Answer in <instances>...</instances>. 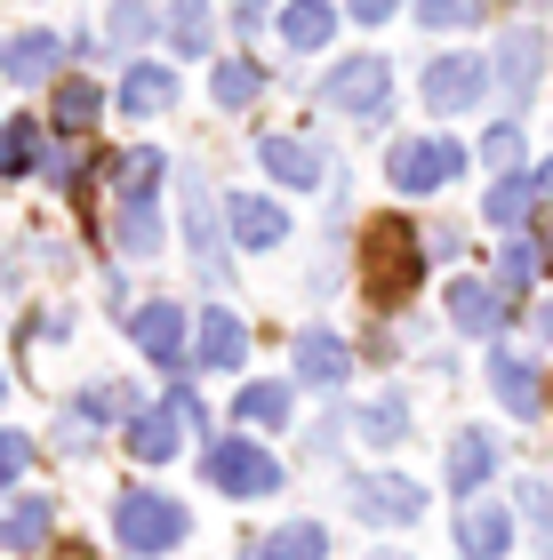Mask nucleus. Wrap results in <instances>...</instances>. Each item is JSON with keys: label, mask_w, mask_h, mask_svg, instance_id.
<instances>
[{"label": "nucleus", "mask_w": 553, "mask_h": 560, "mask_svg": "<svg viewBox=\"0 0 553 560\" xmlns=\"http://www.w3.org/2000/svg\"><path fill=\"white\" fill-rule=\"evenodd\" d=\"M200 472H209L224 497H281V480H289L257 441H249V432H233V441H209V448H200Z\"/></svg>", "instance_id": "obj_3"}, {"label": "nucleus", "mask_w": 553, "mask_h": 560, "mask_svg": "<svg viewBox=\"0 0 553 560\" xmlns=\"http://www.w3.org/2000/svg\"><path fill=\"white\" fill-rule=\"evenodd\" d=\"M297 376H306L313 393H337L345 376H354V352H345V337H330V328H306V337H297Z\"/></svg>", "instance_id": "obj_17"}, {"label": "nucleus", "mask_w": 553, "mask_h": 560, "mask_svg": "<svg viewBox=\"0 0 553 560\" xmlns=\"http://www.w3.org/2000/svg\"><path fill=\"white\" fill-rule=\"evenodd\" d=\"M0 400H9V376H0Z\"/></svg>", "instance_id": "obj_47"}, {"label": "nucleus", "mask_w": 553, "mask_h": 560, "mask_svg": "<svg viewBox=\"0 0 553 560\" xmlns=\"http://www.w3.org/2000/svg\"><path fill=\"white\" fill-rule=\"evenodd\" d=\"M233 417H241V432L257 424V432H273V424H289V385H241V400H233Z\"/></svg>", "instance_id": "obj_32"}, {"label": "nucleus", "mask_w": 553, "mask_h": 560, "mask_svg": "<svg viewBox=\"0 0 553 560\" xmlns=\"http://www.w3.org/2000/svg\"><path fill=\"white\" fill-rule=\"evenodd\" d=\"M169 96H177V72L169 65H129L120 72V113H169Z\"/></svg>", "instance_id": "obj_27"}, {"label": "nucleus", "mask_w": 553, "mask_h": 560, "mask_svg": "<svg viewBox=\"0 0 553 560\" xmlns=\"http://www.w3.org/2000/svg\"><path fill=\"white\" fill-rule=\"evenodd\" d=\"M33 465V441H24L16 424H0V489H16V472Z\"/></svg>", "instance_id": "obj_40"}, {"label": "nucleus", "mask_w": 553, "mask_h": 560, "mask_svg": "<svg viewBox=\"0 0 553 560\" xmlns=\"http://www.w3.org/2000/svg\"><path fill=\"white\" fill-rule=\"evenodd\" d=\"M161 185H169V152L161 144H129L113 161V200H153Z\"/></svg>", "instance_id": "obj_21"}, {"label": "nucleus", "mask_w": 553, "mask_h": 560, "mask_svg": "<svg viewBox=\"0 0 553 560\" xmlns=\"http://www.w3.org/2000/svg\"><path fill=\"white\" fill-rule=\"evenodd\" d=\"M96 113H105V89L96 81H65L48 120H57V137H81V129H96Z\"/></svg>", "instance_id": "obj_30"}, {"label": "nucleus", "mask_w": 553, "mask_h": 560, "mask_svg": "<svg viewBox=\"0 0 553 560\" xmlns=\"http://www.w3.org/2000/svg\"><path fill=\"white\" fill-rule=\"evenodd\" d=\"M489 0H417V24L425 33H465V24H482Z\"/></svg>", "instance_id": "obj_37"}, {"label": "nucleus", "mask_w": 553, "mask_h": 560, "mask_svg": "<svg viewBox=\"0 0 553 560\" xmlns=\"http://www.w3.org/2000/svg\"><path fill=\"white\" fill-rule=\"evenodd\" d=\"M257 161H265L273 185H289V192H313L321 176H330L321 144H306V137H265V144H257Z\"/></svg>", "instance_id": "obj_14"}, {"label": "nucleus", "mask_w": 553, "mask_h": 560, "mask_svg": "<svg viewBox=\"0 0 553 560\" xmlns=\"http://www.w3.org/2000/svg\"><path fill=\"white\" fill-rule=\"evenodd\" d=\"M120 441H129V456L137 465H169V456H177V441H185V424H177V409H137L129 424H120Z\"/></svg>", "instance_id": "obj_18"}, {"label": "nucleus", "mask_w": 553, "mask_h": 560, "mask_svg": "<svg viewBox=\"0 0 553 560\" xmlns=\"http://www.w3.org/2000/svg\"><path fill=\"white\" fill-rule=\"evenodd\" d=\"M530 209H538V176H521V168H506V176L489 185V200H482V217L497 224V233H521Z\"/></svg>", "instance_id": "obj_24"}, {"label": "nucleus", "mask_w": 553, "mask_h": 560, "mask_svg": "<svg viewBox=\"0 0 553 560\" xmlns=\"http://www.w3.org/2000/svg\"><path fill=\"white\" fill-rule=\"evenodd\" d=\"M41 168V120H0V176Z\"/></svg>", "instance_id": "obj_34"}, {"label": "nucleus", "mask_w": 553, "mask_h": 560, "mask_svg": "<svg viewBox=\"0 0 553 560\" xmlns=\"http://www.w3.org/2000/svg\"><path fill=\"white\" fill-rule=\"evenodd\" d=\"M458 545H465V560H506L514 552V513L506 504H465L458 513Z\"/></svg>", "instance_id": "obj_19"}, {"label": "nucleus", "mask_w": 553, "mask_h": 560, "mask_svg": "<svg viewBox=\"0 0 553 560\" xmlns=\"http://www.w3.org/2000/svg\"><path fill=\"white\" fill-rule=\"evenodd\" d=\"M441 480H449V497H482L489 480H497V432H482V424H465L458 441H449V456H441Z\"/></svg>", "instance_id": "obj_10"}, {"label": "nucleus", "mask_w": 553, "mask_h": 560, "mask_svg": "<svg viewBox=\"0 0 553 560\" xmlns=\"http://www.w3.org/2000/svg\"><path fill=\"white\" fill-rule=\"evenodd\" d=\"M538 265H545V248H538V241H521V233H506V257H497V289L521 296V289L538 280Z\"/></svg>", "instance_id": "obj_35"}, {"label": "nucleus", "mask_w": 553, "mask_h": 560, "mask_svg": "<svg viewBox=\"0 0 553 560\" xmlns=\"http://www.w3.org/2000/svg\"><path fill=\"white\" fill-rule=\"evenodd\" d=\"M401 9V0H345V16H354V24H385Z\"/></svg>", "instance_id": "obj_44"}, {"label": "nucleus", "mask_w": 553, "mask_h": 560, "mask_svg": "<svg viewBox=\"0 0 553 560\" xmlns=\"http://www.w3.org/2000/svg\"><path fill=\"white\" fill-rule=\"evenodd\" d=\"M257 560H330V528L321 521H289L257 545Z\"/></svg>", "instance_id": "obj_29"}, {"label": "nucleus", "mask_w": 553, "mask_h": 560, "mask_svg": "<svg viewBox=\"0 0 553 560\" xmlns=\"http://www.w3.org/2000/svg\"><path fill=\"white\" fill-rule=\"evenodd\" d=\"M193 361L200 369H241L249 361V328L224 313V304H209V313L193 320Z\"/></svg>", "instance_id": "obj_15"}, {"label": "nucleus", "mask_w": 553, "mask_h": 560, "mask_svg": "<svg viewBox=\"0 0 553 560\" xmlns=\"http://www.w3.org/2000/svg\"><path fill=\"white\" fill-rule=\"evenodd\" d=\"M129 345L161 369H185V304H137L129 313Z\"/></svg>", "instance_id": "obj_12"}, {"label": "nucleus", "mask_w": 553, "mask_h": 560, "mask_svg": "<svg viewBox=\"0 0 553 560\" xmlns=\"http://www.w3.org/2000/svg\"><path fill=\"white\" fill-rule=\"evenodd\" d=\"M361 272H369V296L377 304H401L425 280V233L410 217H377L369 241H361Z\"/></svg>", "instance_id": "obj_1"}, {"label": "nucleus", "mask_w": 553, "mask_h": 560, "mask_svg": "<svg viewBox=\"0 0 553 560\" xmlns=\"http://www.w3.org/2000/svg\"><path fill=\"white\" fill-rule=\"evenodd\" d=\"M449 320H458L465 337H506L514 296L497 289V280H449Z\"/></svg>", "instance_id": "obj_11"}, {"label": "nucleus", "mask_w": 553, "mask_h": 560, "mask_svg": "<svg viewBox=\"0 0 553 560\" xmlns=\"http://www.w3.org/2000/svg\"><path fill=\"white\" fill-rule=\"evenodd\" d=\"M385 176H393V192H449L465 176V144H449V137H401L385 152Z\"/></svg>", "instance_id": "obj_4"}, {"label": "nucleus", "mask_w": 553, "mask_h": 560, "mask_svg": "<svg viewBox=\"0 0 553 560\" xmlns=\"http://www.w3.org/2000/svg\"><path fill=\"white\" fill-rule=\"evenodd\" d=\"M538 233H545V257H553V192L538 200Z\"/></svg>", "instance_id": "obj_45"}, {"label": "nucleus", "mask_w": 553, "mask_h": 560, "mask_svg": "<svg viewBox=\"0 0 553 560\" xmlns=\"http://www.w3.org/2000/svg\"><path fill=\"white\" fill-rule=\"evenodd\" d=\"M489 393L506 400V417H545V385H538V369L521 361V352H506V345L489 352Z\"/></svg>", "instance_id": "obj_16"}, {"label": "nucleus", "mask_w": 553, "mask_h": 560, "mask_svg": "<svg viewBox=\"0 0 553 560\" xmlns=\"http://www.w3.org/2000/svg\"><path fill=\"white\" fill-rule=\"evenodd\" d=\"M161 33H169L177 57H209V48H217V9H209V0H177V9L161 16Z\"/></svg>", "instance_id": "obj_25"}, {"label": "nucleus", "mask_w": 553, "mask_h": 560, "mask_svg": "<svg viewBox=\"0 0 553 560\" xmlns=\"http://www.w3.org/2000/svg\"><path fill=\"white\" fill-rule=\"evenodd\" d=\"M538 337L553 345V304H538Z\"/></svg>", "instance_id": "obj_46"}, {"label": "nucleus", "mask_w": 553, "mask_h": 560, "mask_svg": "<svg viewBox=\"0 0 553 560\" xmlns=\"http://www.w3.org/2000/svg\"><path fill=\"white\" fill-rule=\"evenodd\" d=\"M321 96H330L337 113H354V120H385V105H393V65L377 57H345V65H330V81H321Z\"/></svg>", "instance_id": "obj_5"}, {"label": "nucleus", "mask_w": 553, "mask_h": 560, "mask_svg": "<svg viewBox=\"0 0 553 560\" xmlns=\"http://www.w3.org/2000/svg\"><path fill=\"white\" fill-rule=\"evenodd\" d=\"M482 161H489L497 176H506V168H521V129H514V120H497V129L482 137Z\"/></svg>", "instance_id": "obj_39"}, {"label": "nucleus", "mask_w": 553, "mask_h": 560, "mask_svg": "<svg viewBox=\"0 0 553 560\" xmlns=\"http://www.w3.org/2000/svg\"><path fill=\"white\" fill-rule=\"evenodd\" d=\"M545 480H553V465H545Z\"/></svg>", "instance_id": "obj_48"}, {"label": "nucleus", "mask_w": 553, "mask_h": 560, "mask_svg": "<svg viewBox=\"0 0 553 560\" xmlns=\"http://www.w3.org/2000/svg\"><path fill=\"white\" fill-rule=\"evenodd\" d=\"M113 248L120 257H153L161 248V200H113Z\"/></svg>", "instance_id": "obj_23"}, {"label": "nucleus", "mask_w": 553, "mask_h": 560, "mask_svg": "<svg viewBox=\"0 0 553 560\" xmlns=\"http://www.w3.org/2000/svg\"><path fill=\"white\" fill-rule=\"evenodd\" d=\"M145 33H161V16L145 9V0H113V9H105V40L113 48H137Z\"/></svg>", "instance_id": "obj_36"}, {"label": "nucleus", "mask_w": 553, "mask_h": 560, "mask_svg": "<svg viewBox=\"0 0 553 560\" xmlns=\"http://www.w3.org/2000/svg\"><path fill=\"white\" fill-rule=\"evenodd\" d=\"M521 513L538 521V545L553 552V480H545V472H530V480H521Z\"/></svg>", "instance_id": "obj_38"}, {"label": "nucleus", "mask_w": 553, "mask_h": 560, "mask_svg": "<svg viewBox=\"0 0 553 560\" xmlns=\"http://www.w3.org/2000/svg\"><path fill=\"white\" fill-rule=\"evenodd\" d=\"M224 233H233L241 248H281L289 241V209L265 200V192H233L224 200Z\"/></svg>", "instance_id": "obj_13"}, {"label": "nucleus", "mask_w": 553, "mask_h": 560, "mask_svg": "<svg viewBox=\"0 0 553 560\" xmlns=\"http://www.w3.org/2000/svg\"><path fill=\"white\" fill-rule=\"evenodd\" d=\"M177 200H185V248H193V265L209 289H224L233 280V265H224V233H217V200H209V176L185 168L177 176Z\"/></svg>", "instance_id": "obj_6"}, {"label": "nucleus", "mask_w": 553, "mask_h": 560, "mask_svg": "<svg viewBox=\"0 0 553 560\" xmlns=\"http://www.w3.org/2000/svg\"><path fill=\"white\" fill-rule=\"evenodd\" d=\"M265 16H273V0H233V33H265Z\"/></svg>", "instance_id": "obj_43"}, {"label": "nucleus", "mask_w": 553, "mask_h": 560, "mask_svg": "<svg viewBox=\"0 0 553 560\" xmlns=\"http://www.w3.org/2000/svg\"><path fill=\"white\" fill-rule=\"evenodd\" d=\"M137 409H145L137 385H89L81 400H72V424H81V432H89V424H129Z\"/></svg>", "instance_id": "obj_28"}, {"label": "nucleus", "mask_w": 553, "mask_h": 560, "mask_svg": "<svg viewBox=\"0 0 553 560\" xmlns=\"http://www.w3.org/2000/svg\"><path fill=\"white\" fill-rule=\"evenodd\" d=\"M489 96V65L482 57H434L425 65V105L434 113H473Z\"/></svg>", "instance_id": "obj_9"}, {"label": "nucleus", "mask_w": 553, "mask_h": 560, "mask_svg": "<svg viewBox=\"0 0 553 560\" xmlns=\"http://www.w3.org/2000/svg\"><path fill=\"white\" fill-rule=\"evenodd\" d=\"M337 9H330V0H289V9H281V40L289 48H330L337 40Z\"/></svg>", "instance_id": "obj_26"}, {"label": "nucleus", "mask_w": 553, "mask_h": 560, "mask_svg": "<svg viewBox=\"0 0 553 560\" xmlns=\"http://www.w3.org/2000/svg\"><path fill=\"white\" fill-rule=\"evenodd\" d=\"M113 537H120V552L153 560V552H177V545L193 537V513H185V497L120 489V504H113Z\"/></svg>", "instance_id": "obj_2"}, {"label": "nucleus", "mask_w": 553, "mask_h": 560, "mask_svg": "<svg viewBox=\"0 0 553 560\" xmlns=\"http://www.w3.org/2000/svg\"><path fill=\"white\" fill-rule=\"evenodd\" d=\"M354 432H361L369 448H393L401 432H410V400H401V393H385V400H369V409H354Z\"/></svg>", "instance_id": "obj_31"}, {"label": "nucleus", "mask_w": 553, "mask_h": 560, "mask_svg": "<svg viewBox=\"0 0 553 560\" xmlns=\"http://www.w3.org/2000/svg\"><path fill=\"white\" fill-rule=\"evenodd\" d=\"M41 176H48V185H65V192H81L89 185V152H48Z\"/></svg>", "instance_id": "obj_41"}, {"label": "nucleus", "mask_w": 553, "mask_h": 560, "mask_svg": "<svg viewBox=\"0 0 553 560\" xmlns=\"http://www.w3.org/2000/svg\"><path fill=\"white\" fill-rule=\"evenodd\" d=\"M345 504H354L361 521H377V528H417L425 521V489L401 480V472H354L345 480Z\"/></svg>", "instance_id": "obj_7"}, {"label": "nucleus", "mask_w": 553, "mask_h": 560, "mask_svg": "<svg viewBox=\"0 0 553 560\" xmlns=\"http://www.w3.org/2000/svg\"><path fill=\"white\" fill-rule=\"evenodd\" d=\"M538 72H545V33H538V24H506L497 65H489V81L506 89V105H530V96H538Z\"/></svg>", "instance_id": "obj_8"}, {"label": "nucleus", "mask_w": 553, "mask_h": 560, "mask_svg": "<svg viewBox=\"0 0 553 560\" xmlns=\"http://www.w3.org/2000/svg\"><path fill=\"white\" fill-rule=\"evenodd\" d=\"M48 528H57V497H16L9 513H0V545L9 552H41Z\"/></svg>", "instance_id": "obj_22"}, {"label": "nucleus", "mask_w": 553, "mask_h": 560, "mask_svg": "<svg viewBox=\"0 0 553 560\" xmlns=\"http://www.w3.org/2000/svg\"><path fill=\"white\" fill-rule=\"evenodd\" d=\"M169 409H177V424H185V432H200V424H209V409L193 400V385H177V393H169Z\"/></svg>", "instance_id": "obj_42"}, {"label": "nucleus", "mask_w": 553, "mask_h": 560, "mask_svg": "<svg viewBox=\"0 0 553 560\" xmlns=\"http://www.w3.org/2000/svg\"><path fill=\"white\" fill-rule=\"evenodd\" d=\"M57 65H65V40L57 33H16L9 48H0V72H9L16 89H41Z\"/></svg>", "instance_id": "obj_20"}, {"label": "nucleus", "mask_w": 553, "mask_h": 560, "mask_svg": "<svg viewBox=\"0 0 553 560\" xmlns=\"http://www.w3.org/2000/svg\"><path fill=\"white\" fill-rule=\"evenodd\" d=\"M257 96H265V72L249 65V57H224V65H217V105H224V113L257 105Z\"/></svg>", "instance_id": "obj_33"}]
</instances>
